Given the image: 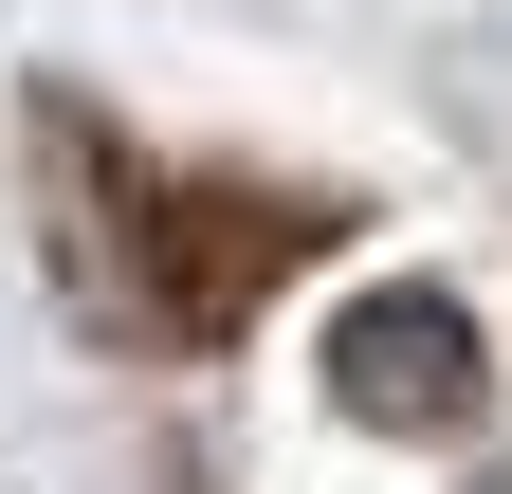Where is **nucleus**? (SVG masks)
Instances as JSON below:
<instances>
[{"label": "nucleus", "instance_id": "obj_1", "mask_svg": "<svg viewBox=\"0 0 512 494\" xmlns=\"http://www.w3.org/2000/svg\"><path fill=\"white\" fill-rule=\"evenodd\" d=\"M476 385H494L476 293H439V275H366V293H330V403L366 421V440H439V421H476Z\"/></svg>", "mask_w": 512, "mask_h": 494}, {"label": "nucleus", "instance_id": "obj_2", "mask_svg": "<svg viewBox=\"0 0 512 494\" xmlns=\"http://www.w3.org/2000/svg\"><path fill=\"white\" fill-rule=\"evenodd\" d=\"M476 494H512V476H476Z\"/></svg>", "mask_w": 512, "mask_h": 494}]
</instances>
